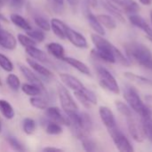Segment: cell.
Masks as SVG:
<instances>
[{
    "label": "cell",
    "instance_id": "cell-23",
    "mask_svg": "<svg viewBox=\"0 0 152 152\" xmlns=\"http://www.w3.org/2000/svg\"><path fill=\"white\" fill-rule=\"evenodd\" d=\"M142 124L145 131L146 138L152 142V109L146 117L142 118Z\"/></svg>",
    "mask_w": 152,
    "mask_h": 152
},
{
    "label": "cell",
    "instance_id": "cell-17",
    "mask_svg": "<svg viewBox=\"0 0 152 152\" xmlns=\"http://www.w3.org/2000/svg\"><path fill=\"white\" fill-rule=\"evenodd\" d=\"M62 61H64L66 63H68L69 65H70L71 67H73L77 70H78L82 74H85V75H87V76L91 75L89 68L84 62H82V61L75 59V58H71V57H64L62 59Z\"/></svg>",
    "mask_w": 152,
    "mask_h": 152
},
{
    "label": "cell",
    "instance_id": "cell-4",
    "mask_svg": "<svg viewBox=\"0 0 152 152\" xmlns=\"http://www.w3.org/2000/svg\"><path fill=\"white\" fill-rule=\"evenodd\" d=\"M110 137L112 138L116 148L122 152H133L134 148L126 135L119 130L118 126L108 131Z\"/></svg>",
    "mask_w": 152,
    "mask_h": 152
},
{
    "label": "cell",
    "instance_id": "cell-11",
    "mask_svg": "<svg viewBox=\"0 0 152 152\" xmlns=\"http://www.w3.org/2000/svg\"><path fill=\"white\" fill-rule=\"evenodd\" d=\"M129 21L135 26L136 28L142 29L144 33H146L150 37L152 38V28L150 27V25L148 24V22L140 15L134 13V14H131L128 17Z\"/></svg>",
    "mask_w": 152,
    "mask_h": 152
},
{
    "label": "cell",
    "instance_id": "cell-19",
    "mask_svg": "<svg viewBox=\"0 0 152 152\" xmlns=\"http://www.w3.org/2000/svg\"><path fill=\"white\" fill-rule=\"evenodd\" d=\"M115 2L118 3L125 11V12H126L129 15L134 14L140 10L139 4L134 0H116Z\"/></svg>",
    "mask_w": 152,
    "mask_h": 152
},
{
    "label": "cell",
    "instance_id": "cell-14",
    "mask_svg": "<svg viewBox=\"0 0 152 152\" xmlns=\"http://www.w3.org/2000/svg\"><path fill=\"white\" fill-rule=\"evenodd\" d=\"M88 5L86 7V17L89 22V25L91 26V28L99 35H102V36H104L105 35V31H104V28H103V26L101 24V22L99 21L97 16H95L94 13L91 12V11L88 9Z\"/></svg>",
    "mask_w": 152,
    "mask_h": 152
},
{
    "label": "cell",
    "instance_id": "cell-29",
    "mask_svg": "<svg viewBox=\"0 0 152 152\" xmlns=\"http://www.w3.org/2000/svg\"><path fill=\"white\" fill-rule=\"evenodd\" d=\"M45 132L51 135H58L62 133V128H61V125L56 122H53L52 120L48 121L45 124Z\"/></svg>",
    "mask_w": 152,
    "mask_h": 152
},
{
    "label": "cell",
    "instance_id": "cell-34",
    "mask_svg": "<svg viewBox=\"0 0 152 152\" xmlns=\"http://www.w3.org/2000/svg\"><path fill=\"white\" fill-rule=\"evenodd\" d=\"M6 83L7 85L12 89V90H15L17 91L20 86V79L19 77L14 75V74H9L7 78H6Z\"/></svg>",
    "mask_w": 152,
    "mask_h": 152
},
{
    "label": "cell",
    "instance_id": "cell-7",
    "mask_svg": "<svg viewBox=\"0 0 152 152\" xmlns=\"http://www.w3.org/2000/svg\"><path fill=\"white\" fill-rule=\"evenodd\" d=\"M45 115L46 117L53 121L56 122L60 125H63V126H69V118L66 115H64L61 110L60 109H58L57 107H47L46 108V111H45Z\"/></svg>",
    "mask_w": 152,
    "mask_h": 152
},
{
    "label": "cell",
    "instance_id": "cell-20",
    "mask_svg": "<svg viewBox=\"0 0 152 152\" xmlns=\"http://www.w3.org/2000/svg\"><path fill=\"white\" fill-rule=\"evenodd\" d=\"M26 53L31 58H33L36 61H39L41 62H47L48 61V57H47L46 53H44L43 51L39 50L38 48L35 47V46L27 47L26 48Z\"/></svg>",
    "mask_w": 152,
    "mask_h": 152
},
{
    "label": "cell",
    "instance_id": "cell-12",
    "mask_svg": "<svg viewBox=\"0 0 152 152\" xmlns=\"http://www.w3.org/2000/svg\"><path fill=\"white\" fill-rule=\"evenodd\" d=\"M0 45L4 49L13 50L16 47V39L8 31L0 29Z\"/></svg>",
    "mask_w": 152,
    "mask_h": 152
},
{
    "label": "cell",
    "instance_id": "cell-10",
    "mask_svg": "<svg viewBox=\"0 0 152 152\" xmlns=\"http://www.w3.org/2000/svg\"><path fill=\"white\" fill-rule=\"evenodd\" d=\"M118 51L117 47H114L113 50H105V49H93L92 50V56H94L95 59L102 60L103 61L109 62V63H116L115 59V53Z\"/></svg>",
    "mask_w": 152,
    "mask_h": 152
},
{
    "label": "cell",
    "instance_id": "cell-21",
    "mask_svg": "<svg viewBox=\"0 0 152 152\" xmlns=\"http://www.w3.org/2000/svg\"><path fill=\"white\" fill-rule=\"evenodd\" d=\"M27 62L28 63V65L38 74L42 75L43 77H53V73L46 69L45 67H44L43 65L39 64L37 61H36V60H32V59H27Z\"/></svg>",
    "mask_w": 152,
    "mask_h": 152
},
{
    "label": "cell",
    "instance_id": "cell-51",
    "mask_svg": "<svg viewBox=\"0 0 152 152\" xmlns=\"http://www.w3.org/2000/svg\"><path fill=\"white\" fill-rule=\"evenodd\" d=\"M151 24H152V10L151 11Z\"/></svg>",
    "mask_w": 152,
    "mask_h": 152
},
{
    "label": "cell",
    "instance_id": "cell-30",
    "mask_svg": "<svg viewBox=\"0 0 152 152\" xmlns=\"http://www.w3.org/2000/svg\"><path fill=\"white\" fill-rule=\"evenodd\" d=\"M21 90L26 94L30 95V96H37L43 93V90H41L39 87H37L32 84H23L21 86Z\"/></svg>",
    "mask_w": 152,
    "mask_h": 152
},
{
    "label": "cell",
    "instance_id": "cell-1",
    "mask_svg": "<svg viewBox=\"0 0 152 152\" xmlns=\"http://www.w3.org/2000/svg\"><path fill=\"white\" fill-rule=\"evenodd\" d=\"M125 50L129 61L152 70V53L145 45L139 42H129L125 45Z\"/></svg>",
    "mask_w": 152,
    "mask_h": 152
},
{
    "label": "cell",
    "instance_id": "cell-3",
    "mask_svg": "<svg viewBox=\"0 0 152 152\" xmlns=\"http://www.w3.org/2000/svg\"><path fill=\"white\" fill-rule=\"evenodd\" d=\"M96 70L99 77V83L102 86V87L115 94H118L120 90L114 76L103 67H97Z\"/></svg>",
    "mask_w": 152,
    "mask_h": 152
},
{
    "label": "cell",
    "instance_id": "cell-13",
    "mask_svg": "<svg viewBox=\"0 0 152 152\" xmlns=\"http://www.w3.org/2000/svg\"><path fill=\"white\" fill-rule=\"evenodd\" d=\"M20 69L21 71V73L23 74V76L26 77V79L32 85L39 87L41 90H45V87H44V85L42 83V81L39 79V77L37 76H36V74L30 69H28V67L24 66V65H20Z\"/></svg>",
    "mask_w": 152,
    "mask_h": 152
},
{
    "label": "cell",
    "instance_id": "cell-15",
    "mask_svg": "<svg viewBox=\"0 0 152 152\" xmlns=\"http://www.w3.org/2000/svg\"><path fill=\"white\" fill-rule=\"evenodd\" d=\"M60 77L61 79V81L69 88H71L74 91H77L80 90L84 87V85L82 84V82L77 79V77L69 75V74H65V73H61L60 74Z\"/></svg>",
    "mask_w": 152,
    "mask_h": 152
},
{
    "label": "cell",
    "instance_id": "cell-25",
    "mask_svg": "<svg viewBox=\"0 0 152 152\" xmlns=\"http://www.w3.org/2000/svg\"><path fill=\"white\" fill-rule=\"evenodd\" d=\"M10 20H11V21H12L14 25H16L17 27H19V28H20L26 30V31H27V30H29L30 28H32L31 26L29 25V23H28L23 17H21V16L19 15V14H16V13L11 14Z\"/></svg>",
    "mask_w": 152,
    "mask_h": 152
},
{
    "label": "cell",
    "instance_id": "cell-37",
    "mask_svg": "<svg viewBox=\"0 0 152 152\" xmlns=\"http://www.w3.org/2000/svg\"><path fill=\"white\" fill-rule=\"evenodd\" d=\"M6 142H8L10 147L14 151H25V148L23 147V145L15 137L8 136V137H6Z\"/></svg>",
    "mask_w": 152,
    "mask_h": 152
},
{
    "label": "cell",
    "instance_id": "cell-44",
    "mask_svg": "<svg viewBox=\"0 0 152 152\" xmlns=\"http://www.w3.org/2000/svg\"><path fill=\"white\" fill-rule=\"evenodd\" d=\"M86 5L90 6V7H93V8H95L97 5H98V2L97 0H85Z\"/></svg>",
    "mask_w": 152,
    "mask_h": 152
},
{
    "label": "cell",
    "instance_id": "cell-26",
    "mask_svg": "<svg viewBox=\"0 0 152 152\" xmlns=\"http://www.w3.org/2000/svg\"><path fill=\"white\" fill-rule=\"evenodd\" d=\"M0 112L7 119L13 118L15 114L12 105L5 100H0Z\"/></svg>",
    "mask_w": 152,
    "mask_h": 152
},
{
    "label": "cell",
    "instance_id": "cell-8",
    "mask_svg": "<svg viewBox=\"0 0 152 152\" xmlns=\"http://www.w3.org/2000/svg\"><path fill=\"white\" fill-rule=\"evenodd\" d=\"M99 114H100V118H101L103 125L106 126L108 131L118 126L115 116L110 108H108L106 106H101L99 108Z\"/></svg>",
    "mask_w": 152,
    "mask_h": 152
},
{
    "label": "cell",
    "instance_id": "cell-49",
    "mask_svg": "<svg viewBox=\"0 0 152 152\" xmlns=\"http://www.w3.org/2000/svg\"><path fill=\"white\" fill-rule=\"evenodd\" d=\"M56 4H63V0H53Z\"/></svg>",
    "mask_w": 152,
    "mask_h": 152
},
{
    "label": "cell",
    "instance_id": "cell-31",
    "mask_svg": "<svg viewBox=\"0 0 152 152\" xmlns=\"http://www.w3.org/2000/svg\"><path fill=\"white\" fill-rule=\"evenodd\" d=\"M115 106H116L118 111L120 114H122L124 117L129 118V117L133 116L132 109L130 108V106L128 104H126L125 102H123L121 101H116L115 102Z\"/></svg>",
    "mask_w": 152,
    "mask_h": 152
},
{
    "label": "cell",
    "instance_id": "cell-28",
    "mask_svg": "<svg viewBox=\"0 0 152 152\" xmlns=\"http://www.w3.org/2000/svg\"><path fill=\"white\" fill-rule=\"evenodd\" d=\"M99 21L101 24L104 27H106L109 29H114L117 28V22L116 20L110 16V15H106V14H100L97 16Z\"/></svg>",
    "mask_w": 152,
    "mask_h": 152
},
{
    "label": "cell",
    "instance_id": "cell-41",
    "mask_svg": "<svg viewBox=\"0 0 152 152\" xmlns=\"http://www.w3.org/2000/svg\"><path fill=\"white\" fill-rule=\"evenodd\" d=\"M82 93L84 94V95L86 96V98L88 100V102L92 104V105H95L97 104V97L95 95V94L94 92H92L91 90L87 89L86 87H83L81 89Z\"/></svg>",
    "mask_w": 152,
    "mask_h": 152
},
{
    "label": "cell",
    "instance_id": "cell-6",
    "mask_svg": "<svg viewBox=\"0 0 152 152\" xmlns=\"http://www.w3.org/2000/svg\"><path fill=\"white\" fill-rule=\"evenodd\" d=\"M126 119H127L128 131L132 138L137 142H143L146 139V134L142 121L141 123H139L137 119L134 118L133 116L126 118Z\"/></svg>",
    "mask_w": 152,
    "mask_h": 152
},
{
    "label": "cell",
    "instance_id": "cell-5",
    "mask_svg": "<svg viewBox=\"0 0 152 152\" xmlns=\"http://www.w3.org/2000/svg\"><path fill=\"white\" fill-rule=\"evenodd\" d=\"M58 94H59V99L61 108L65 113L77 111L78 107L75 102V101L73 100L72 96L70 95L69 92L65 86L60 84L58 85Z\"/></svg>",
    "mask_w": 152,
    "mask_h": 152
},
{
    "label": "cell",
    "instance_id": "cell-46",
    "mask_svg": "<svg viewBox=\"0 0 152 152\" xmlns=\"http://www.w3.org/2000/svg\"><path fill=\"white\" fill-rule=\"evenodd\" d=\"M43 151H62V150L59 148H54V147H46Z\"/></svg>",
    "mask_w": 152,
    "mask_h": 152
},
{
    "label": "cell",
    "instance_id": "cell-48",
    "mask_svg": "<svg viewBox=\"0 0 152 152\" xmlns=\"http://www.w3.org/2000/svg\"><path fill=\"white\" fill-rule=\"evenodd\" d=\"M69 2V4H72V5H75V4H77V0H68Z\"/></svg>",
    "mask_w": 152,
    "mask_h": 152
},
{
    "label": "cell",
    "instance_id": "cell-55",
    "mask_svg": "<svg viewBox=\"0 0 152 152\" xmlns=\"http://www.w3.org/2000/svg\"><path fill=\"white\" fill-rule=\"evenodd\" d=\"M0 29H1V28H0Z\"/></svg>",
    "mask_w": 152,
    "mask_h": 152
},
{
    "label": "cell",
    "instance_id": "cell-16",
    "mask_svg": "<svg viewBox=\"0 0 152 152\" xmlns=\"http://www.w3.org/2000/svg\"><path fill=\"white\" fill-rule=\"evenodd\" d=\"M67 25L59 19H52L51 20V28L53 29V33L61 39L66 38V29Z\"/></svg>",
    "mask_w": 152,
    "mask_h": 152
},
{
    "label": "cell",
    "instance_id": "cell-18",
    "mask_svg": "<svg viewBox=\"0 0 152 152\" xmlns=\"http://www.w3.org/2000/svg\"><path fill=\"white\" fill-rule=\"evenodd\" d=\"M102 6L113 16L115 17L118 20L121 21V22H125L126 20H125V17L123 16V13L114 4H112L110 1L109 0H102Z\"/></svg>",
    "mask_w": 152,
    "mask_h": 152
},
{
    "label": "cell",
    "instance_id": "cell-22",
    "mask_svg": "<svg viewBox=\"0 0 152 152\" xmlns=\"http://www.w3.org/2000/svg\"><path fill=\"white\" fill-rule=\"evenodd\" d=\"M46 48H47V51L57 59L62 60L65 57L64 56V53H65L64 48L61 45H60L58 43H50L47 45Z\"/></svg>",
    "mask_w": 152,
    "mask_h": 152
},
{
    "label": "cell",
    "instance_id": "cell-43",
    "mask_svg": "<svg viewBox=\"0 0 152 152\" xmlns=\"http://www.w3.org/2000/svg\"><path fill=\"white\" fill-rule=\"evenodd\" d=\"M7 2H8L9 5L11 7L18 10V9H20L23 6V4L25 3V0H7Z\"/></svg>",
    "mask_w": 152,
    "mask_h": 152
},
{
    "label": "cell",
    "instance_id": "cell-53",
    "mask_svg": "<svg viewBox=\"0 0 152 152\" xmlns=\"http://www.w3.org/2000/svg\"><path fill=\"white\" fill-rule=\"evenodd\" d=\"M2 86V82H1V79H0V86Z\"/></svg>",
    "mask_w": 152,
    "mask_h": 152
},
{
    "label": "cell",
    "instance_id": "cell-27",
    "mask_svg": "<svg viewBox=\"0 0 152 152\" xmlns=\"http://www.w3.org/2000/svg\"><path fill=\"white\" fill-rule=\"evenodd\" d=\"M124 76L133 81V82H135V83H138V84H141V85H144V86H152V80L151 79H149L147 77H142V76H138L134 73H132V72H125L124 73Z\"/></svg>",
    "mask_w": 152,
    "mask_h": 152
},
{
    "label": "cell",
    "instance_id": "cell-42",
    "mask_svg": "<svg viewBox=\"0 0 152 152\" xmlns=\"http://www.w3.org/2000/svg\"><path fill=\"white\" fill-rule=\"evenodd\" d=\"M74 94H75V96L77 97V99L86 107V108H91V106H92V104L88 102V100L86 98V96L84 95V94L82 93V91H81V89L80 90H77V91H74Z\"/></svg>",
    "mask_w": 152,
    "mask_h": 152
},
{
    "label": "cell",
    "instance_id": "cell-32",
    "mask_svg": "<svg viewBox=\"0 0 152 152\" xmlns=\"http://www.w3.org/2000/svg\"><path fill=\"white\" fill-rule=\"evenodd\" d=\"M22 128L25 134H32L36 130V123L32 118H27L22 122Z\"/></svg>",
    "mask_w": 152,
    "mask_h": 152
},
{
    "label": "cell",
    "instance_id": "cell-40",
    "mask_svg": "<svg viewBox=\"0 0 152 152\" xmlns=\"http://www.w3.org/2000/svg\"><path fill=\"white\" fill-rule=\"evenodd\" d=\"M35 23L42 29L45 31H48L51 28V23L45 18L41 16H37L35 18Z\"/></svg>",
    "mask_w": 152,
    "mask_h": 152
},
{
    "label": "cell",
    "instance_id": "cell-39",
    "mask_svg": "<svg viewBox=\"0 0 152 152\" xmlns=\"http://www.w3.org/2000/svg\"><path fill=\"white\" fill-rule=\"evenodd\" d=\"M18 40H19V42L25 48L30 47V46H35L36 45V41L33 40L28 36H25V35H22V34H19L18 35Z\"/></svg>",
    "mask_w": 152,
    "mask_h": 152
},
{
    "label": "cell",
    "instance_id": "cell-33",
    "mask_svg": "<svg viewBox=\"0 0 152 152\" xmlns=\"http://www.w3.org/2000/svg\"><path fill=\"white\" fill-rule=\"evenodd\" d=\"M27 35L31 37L33 40L36 42L41 43L45 40V34L41 29H32L30 28L29 30H27Z\"/></svg>",
    "mask_w": 152,
    "mask_h": 152
},
{
    "label": "cell",
    "instance_id": "cell-38",
    "mask_svg": "<svg viewBox=\"0 0 152 152\" xmlns=\"http://www.w3.org/2000/svg\"><path fill=\"white\" fill-rule=\"evenodd\" d=\"M0 67L7 72H11L13 69V65L12 61L2 53H0Z\"/></svg>",
    "mask_w": 152,
    "mask_h": 152
},
{
    "label": "cell",
    "instance_id": "cell-50",
    "mask_svg": "<svg viewBox=\"0 0 152 152\" xmlns=\"http://www.w3.org/2000/svg\"><path fill=\"white\" fill-rule=\"evenodd\" d=\"M2 5H3V1L0 0V9H1V7H2Z\"/></svg>",
    "mask_w": 152,
    "mask_h": 152
},
{
    "label": "cell",
    "instance_id": "cell-24",
    "mask_svg": "<svg viewBox=\"0 0 152 152\" xmlns=\"http://www.w3.org/2000/svg\"><path fill=\"white\" fill-rule=\"evenodd\" d=\"M80 118H81V126L84 131V133L86 135H89V134L93 130V121L89 114L86 112L80 113Z\"/></svg>",
    "mask_w": 152,
    "mask_h": 152
},
{
    "label": "cell",
    "instance_id": "cell-35",
    "mask_svg": "<svg viewBox=\"0 0 152 152\" xmlns=\"http://www.w3.org/2000/svg\"><path fill=\"white\" fill-rule=\"evenodd\" d=\"M30 104L37 109H40V110H45L47 108V102L42 99L41 97H37V96H32L29 100Z\"/></svg>",
    "mask_w": 152,
    "mask_h": 152
},
{
    "label": "cell",
    "instance_id": "cell-36",
    "mask_svg": "<svg viewBox=\"0 0 152 152\" xmlns=\"http://www.w3.org/2000/svg\"><path fill=\"white\" fill-rule=\"evenodd\" d=\"M81 142H82V146L84 148L85 151H96V144L95 142L90 139L88 136H85L82 139H80Z\"/></svg>",
    "mask_w": 152,
    "mask_h": 152
},
{
    "label": "cell",
    "instance_id": "cell-2",
    "mask_svg": "<svg viewBox=\"0 0 152 152\" xmlns=\"http://www.w3.org/2000/svg\"><path fill=\"white\" fill-rule=\"evenodd\" d=\"M124 98L126 101L127 104L130 106V108L132 110H134V111H135L138 115L141 116V118L146 117L151 108L148 107L141 99L140 95L138 94L137 91L132 87V86H126V88L124 89Z\"/></svg>",
    "mask_w": 152,
    "mask_h": 152
},
{
    "label": "cell",
    "instance_id": "cell-47",
    "mask_svg": "<svg viewBox=\"0 0 152 152\" xmlns=\"http://www.w3.org/2000/svg\"><path fill=\"white\" fill-rule=\"evenodd\" d=\"M139 1L144 5H151L152 4V0H139Z\"/></svg>",
    "mask_w": 152,
    "mask_h": 152
},
{
    "label": "cell",
    "instance_id": "cell-52",
    "mask_svg": "<svg viewBox=\"0 0 152 152\" xmlns=\"http://www.w3.org/2000/svg\"><path fill=\"white\" fill-rule=\"evenodd\" d=\"M1 130H2V126H1V120H0V133H1Z\"/></svg>",
    "mask_w": 152,
    "mask_h": 152
},
{
    "label": "cell",
    "instance_id": "cell-54",
    "mask_svg": "<svg viewBox=\"0 0 152 152\" xmlns=\"http://www.w3.org/2000/svg\"><path fill=\"white\" fill-rule=\"evenodd\" d=\"M112 1H116V0H112Z\"/></svg>",
    "mask_w": 152,
    "mask_h": 152
},
{
    "label": "cell",
    "instance_id": "cell-9",
    "mask_svg": "<svg viewBox=\"0 0 152 152\" xmlns=\"http://www.w3.org/2000/svg\"><path fill=\"white\" fill-rule=\"evenodd\" d=\"M66 37L69 40L71 44H73L76 47L78 48H87L88 44L86 39L83 35L72 29L69 27H67L66 29Z\"/></svg>",
    "mask_w": 152,
    "mask_h": 152
},
{
    "label": "cell",
    "instance_id": "cell-45",
    "mask_svg": "<svg viewBox=\"0 0 152 152\" xmlns=\"http://www.w3.org/2000/svg\"><path fill=\"white\" fill-rule=\"evenodd\" d=\"M144 99H145V104H146L148 107H150V108H151L152 109V95L151 94H148V95H146Z\"/></svg>",
    "mask_w": 152,
    "mask_h": 152
}]
</instances>
